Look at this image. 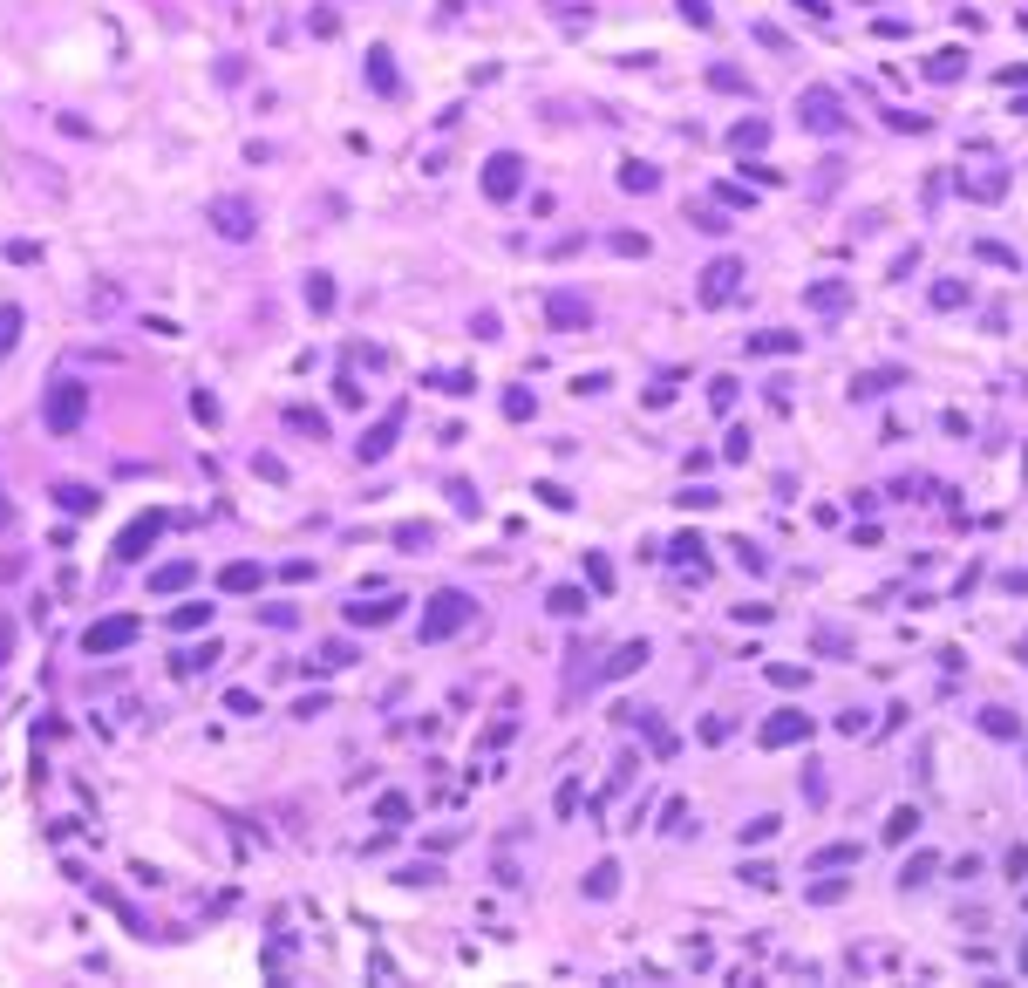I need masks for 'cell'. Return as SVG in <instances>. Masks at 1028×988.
Returning <instances> with one entry per match:
<instances>
[{
	"instance_id": "obj_1",
	"label": "cell",
	"mask_w": 1028,
	"mask_h": 988,
	"mask_svg": "<svg viewBox=\"0 0 1028 988\" xmlns=\"http://www.w3.org/2000/svg\"><path fill=\"white\" fill-rule=\"evenodd\" d=\"M463 620H470V600H463V593H436L430 620H423V641H443V634H457Z\"/></svg>"
},
{
	"instance_id": "obj_2",
	"label": "cell",
	"mask_w": 1028,
	"mask_h": 988,
	"mask_svg": "<svg viewBox=\"0 0 1028 988\" xmlns=\"http://www.w3.org/2000/svg\"><path fill=\"white\" fill-rule=\"evenodd\" d=\"M620 723H633L647 743H654V757H675V729L660 723V709H620Z\"/></svg>"
},
{
	"instance_id": "obj_3",
	"label": "cell",
	"mask_w": 1028,
	"mask_h": 988,
	"mask_svg": "<svg viewBox=\"0 0 1028 988\" xmlns=\"http://www.w3.org/2000/svg\"><path fill=\"white\" fill-rule=\"evenodd\" d=\"M804 736H811V716H804V709H777V716L763 723V743H769V750H783V743H804Z\"/></svg>"
},
{
	"instance_id": "obj_4",
	"label": "cell",
	"mask_w": 1028,
	"mask_h": 988,
	"mask_svg": "<svg viewBox=\"0 0 1028 988\" xmlns=\"http://www.w3.org/2000/svg\"><path fill=\"white\" fill-rule=\"evenodd\" d=\"M123 641H137V620H103V627L82 634V654H109V648H123Z\"/></svg>"
},
{
	"instance_id": "obj_5",
	"label": "cell",
	"mask_w": 1028,
	"mask_h": 988,
	"mask_svg": "<svg viewBox=\"0 0 1028 988\" xmlns=\"http://www.w3.org/2000/svg\"><path fill=\"white\" fill-rule=\"evenodd\" d=\"M736 287H742V260H715L708 279H702V300H729Z\"/></svg>"
},
{
	"instance_id": "obj_6",
	"label": "cell",
	"mask_w": 1028,
	"mask_h": 988,
	"mask_svg": "<svg viewBox=\"0 0 1028 988\" xmlns=\"http://www.w3.org/2000/svg\"><path fill=\"white\" fill-rule=\"evenodd\" d=\"M647 654H654L647 641H627V648H614V654H606V668H599V675H606V682H620V675H641V668H647Z\"/></svg>"
},
{
	"instance_id": "obj_7",
	"label": "cell",
	"mask_w": 1028,
	"mask_h": 988,
	"mask_svg": "<svg viewBox=\"0 0 1028 988\" xmlns=\"http://www.w3.org/2000/svg\"><path fill=\"white\" fill-rule=\"evenodd\" d=\"M804 124H811V130H838V124H844V116H838V96H831V89H811V96H804Z\"/></svg>"
},
{
	"instance_id": "obj_8",
	"label": "cell",
	"mask_w": 1028,
	"mask_h": 988,
	"mask_svg": "<svg viewBox=\"0 0 1028 988\" xmlns=\"http://www.w3.org/2000/svg\"><path fill=\"white\" fill-rule=\"evenodd\" d=\"M614 893H620V865L599 859L593 873H586V900H614Z\"/></svg>"
},
{
	"instance_id": "obj_9",
	"label": "cell",
	"mask_w": 1028,
	"mask_h": 988,
	"mask_svg": "<svg viewBox=\"0 0 1028 988\" xmlns=\"http://www.w3.org/2000/svg\"><path fill=\"white\" fill-rule=\"evenodd\" d=\"M859 838H838V846H824V852H817V859H811V873H831V865H859Z\"/></svg>"
},
{
	"instance_id": "obj_10",
	"label": "cell",
	"mask_w": 1028,
	"mask_h": 988,
	"mask_svg": "<svg viewBox=\"0 0 1028 988\" xmlns=\"http://www.w3.org/2000/svg\"><path fill=\"white\" fill-rule=\"evenodd\" d=\"M920 832V811L913 804H892V819H886V846H905V838Z\"/></svg>"
},
{
	"instance_id": "obj_11",
	"label": "cell",
	"mask_w": 1028,
	"mask_h": 988,
	"mask_svg": "<svg viewBox=\"0 0 1028 988\" xmlns=\"http://www.w3.org/2000/svg\"><path fill=\"white\" fill-rule=\"evenodd\" d=\"M675 566H688V580H702V572H708L702 539H695V532H681V539H675Z\"/></svg>"
},
{
	"instance_id": "obj_12",
	"label": "cell",
	"mask_w": 1028,
	"mask_h": 988,
	"mask_svg": "<svg viewBox=\"0 0 1028 988\" xmlns=\"http://www.w3.org/2000/svg\"><path fill=\"white\" fill-rule=\"evenodd\" d=\"M933 873H940V859H933V852H913V859L899 865V886H926Z\"/></svg>"
},
{
	"instance_id": "obj_13",
	"label": "cell",
	"mask_w": 1028,
	"mask_h": 988,
	"mask_svg": "<svg viewBox=\"0 0 1028 988\" xmlns=\"http://www.w3.org/2000/svg\"><path fill=\"white\" fill-rule=\"evenodd\" d=\"M981 729H987V736H1022V716H1014V709H981Z\"/></svg>"
},
{
	"instance_id": "obj_14",
	"label": "cell",
	"mask_w": 1028,
	"mask_h": 988,
	"mask_svg": "<svg viewBox=\"0 0 1028 988\" xmlns=\"http://www.w3.org/2000/svg\"><path fill=\"white\" fill-rule=\"evenodd\" d=\"M777 811H763V819H750V825H742V846H763V838H777Z\"/></svg>"
},
{
	"instance_id": "obj_15",
	"label": "cell",
	"mask_w": 1028,
	"mask_h": 988,
	"mask_svg": "<svg viewBox=\"0 0 1028 988\" xmlns=\"http://www.w3.org/2000/svg\"><path fill=\"white\" fill-rule=\"evenodd\" d=\"M545 607H552V614H586V593L579 587H552V600H545Z\"/></svg>"
},
{
	"instance_id": "obj_16",
	"label": "cell",
	"mask_w": 1028,
	"mask_h": 988,
	"mask_svg": "<svg viewBox=\"0 0 1028 988\" xmlns=\"http://www.w3.org/2000/svg\"><path fill=\"white\" fill-rule=\"evenodd\" d=\"M660 832H668V838H681V832H688V804H668V811H660Z\"/></svg>"
},
{
	"instance_id": "obj_17",
	"label": "cell",
	"mask_w": 1028,
	"mask_h": 988,
	"mask_svg": "<svg viewBox=\"0 0 1028 988\" xmlns=\"http://www.w3.org/2000/svg\"><path fill=\"white\" fill-rule=\"evenodd\" d=\"M742 880H750V886H756V893H769V886H777V865H763V859H750V865H742Z\"/></svg>"
},
{
	"instance_id": "obj_18",
	"label": "cell",
	"mask_w": 1028,
	"mask_h": 988,
	"mask_svg": "<svg viewBox=\"0 0 1028 988\" xmlns=\"http://www.w3.org/2000/svg\"><path fill=\"white\" fill-rule=\"evenodd\" d=\"M817 648H824V654H831V662H844V654H851V641H844V634H838V627H817Z\"/></svg>"
},
{
	"instance_id": "obj_19",
	"label": "cell",
	"mask_w": 1028,
	"mask_h": 988,
	"mask_svg": "<svg viewBox=\"0 0 1028 988\" xmlns=\"http://www.w3.org/2000/svg\"><path fill=\"white\" fill-rule=\"evenodd\" d=\"M620 185H627V191H654V170H647V164H627V170H620Z\"/></svg>"
},
{
	"instance_id": "obj_20",
	"label": "cell",
	"mask_w": 1028,
	"mask_h": 988,
	"mask_svg": "<svg viewBox=\"0 0 1028 988\" xmlns=\"http://www.w3.org/2000/svg\"><path fill=\"white\" fill-rule=\"evenodd\" d=\"M926 76H933V82H947V76H960V55H953V48H947V55H933V62H926Z\"/></svg>"
},
{
	"instance_id": "obj_21",
	"label": "cell",
	"mask_w": 1028,
	"mask_h": 988,
	"mask_svg": "<svg viewBox=\"0 0 1028 988\" xmlns=\"http://www.w3.org/2000/svg\"><path fill=\"white\" fill-rule=\"evenodd\" d=\"M769 682H777V689H804L811 675H804V668H790V662H777V668H769Z\"/></svg>"
},
{
	"instance_id": "obj_22",
	"label": "cell",
	"mask_w": 1028,
	"mask_h": 988,
	"mask_svg": "<svg viewBox=\"0 0 1028 988\" xmlns=\"http://www.w3.org/2000/svg\"><path fill=\"white\" fill-rule=\"evenodd\" d=\"M844 300H851V294H844V287H831V279H824V287H811V307H844Z\"/></svg>"
},
{
	"instance_id": "obj_23",
	"label": "cell",
	"mask_w": 1028,
	"mask_h": 988,
	"mask_svg": "<svg viewBox=\"0 0 1028 988\" xmlns=\"http://www.w3.org/2000/svg\"><path fill=\"white\" fill-rule=\"evenodd\" d=\"M1001 873H1008V880H1028V846H1008V859H1001Z\"/></svg>"
},
{
	"instance_id": "obj_24",
	"label": "cell",
	"mask_w": 1028,
	"mask_h": 988,
	"mask_svg": "<svg viewBox=\"0 0 1028 988\" xmlns=\"http://www.w3.org/2000/svg\"><path fill=\"white\" fill-rule=\"evenodd\" d=\"M750 348H756V355H777V348H797V334H756Z\"/></svg>"
},
{
	"instance_id": "obj_25",
	"label": "cell",
	"mask_w": 1028,
	"mask_h": 988,
	"mask_svg": "<svg viewBox=\"0 0 1028 988\" xmlns=\"http://www.w3.org/2000/svg\"><path fill=\"white\" fill-rule=\"evenodd\" d=\"M402 811H409V804H402V798H396V791H388V798H382V804H375V819H382V825H402Z\"/></svg>"
},
{
	"instance_id": "obj_26",
	"label": "cell",
	"mask_w": 1028,
	"mask_h": 988,
	"mask_svg": "<svg viewBox=\"0 0 1028 988\" xmlns=\"http://www.w3.org/2000/svg\"><path fill=\"white\" fill-rule=\"evenodd\" d=\"M811 900H817V907H831V900H844V880H817V886H811Z\"/></svg>"
},
{
	"instance_id": "obj_27",
	"label": "cell",
	"mask_w": 1028,
	"mask_h": 988,
	"mask_svg": "<svg viewBox=\"0 0 1028 988\" xmlns=\"http://www.w3.org/2000/svg\"><path fill=\"white\" fill-rule=\"evenodd\" d=\"M933 300H940V307H960L967 287H960V279H947V287H933Z\"/></svg>"
},
{
	"instance_id": "obj_28",
	"label": "cell",
	"mask_w": 1028,
	"mask_h": 988,
	"mask_svg": "<svg viewBox=\"0 0 1028 988\" xmlns=\"http://www.w3.org/2000/svg\"><path fill=\"white\" fill-rule=\"evenodd\" d=\"M1014 968H1022V974H1028V941H1022V947H1014Z\"/></svg>"
},
{
	"instance_id": "obj_29",
	"label": "cell",
	"mask_w": 1028,
	"mask_h": 988,
	"mask_svg": "<svg viewBox=\"0 0 1028 988\" xmlns=\"http://www.w3.org/2000/svg\"><path fill=\"white\" fill-rule=\"evenodd\" d=\"M1022 662H1028V641H1022Z\"/></svg>"
},
{
	"instance_id": "obj_30",
	"label": "cell",
	"mask_w": 1028,
	"mask_h": 988,
	"mask_svg": "<svg viewBox=\"0 0 1028 988\" xmlns=\"http://www.w3.org/2000/svg\"><path fill=\"white\" fill-rule=\"evenodd\" d=\"M1022 907H1028V893H1022Z\"/></svg>"
}]
</instances>
